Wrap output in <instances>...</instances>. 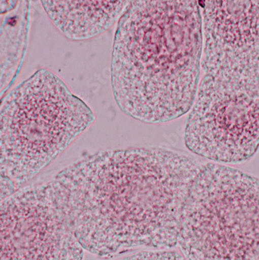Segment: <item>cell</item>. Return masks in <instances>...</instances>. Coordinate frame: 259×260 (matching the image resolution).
Instances as JSON below:
<instances>
[{
	"mask_svg": "<svg viewBox=\"0 0 259 260\" xmlns=\"http://www.w3.org/2000/svg\"><path fill=\"white\" fill-rule=\"evenodd\" d=\"M201 166L163 147L111 149L69 165L47 185L84 250L110 258L178 245L184 203Z\"/></svg>",
	"mask_w": 259,
	"mask_h": 260,
	"instance_id": "cell-1",
	"label": "cell"
},
{
	"mask_svg": "<svg viewBox=\"0 0 259 260\" xmlns=\"http://www.w3.org/2000/svg\"><path fill=\"white\" fill-rule=\"evenodd\" d=\"M200 1H130L114 38L111 78L125 115L165 123L190 112L203 56Z\"/></svg>",
	"mask_w": 259,
	"mask_h": 260,
	"instance_id": "cell-2",
	"label": "cell"
},
{
	"mask_svg": "<svg viewBox=\"0 0 259 260\" xmlns=\"http://www.w3.org/2000/svg\"><path fill=\"white\" fill-rule=\"evenodd\" d=\"M96 120L88 105L40 69L2 100L1 200L23 188Z\"/></svg>",
	"mask_w": 259,
	"mask_h": 260,
	"instance_id": "cell-3",
	"label": "cell"
},
{
	"mask_svg": "<svg viewBox=\"0 0 259 260\" xmlns=\"http://www.w3.org/2000/svg\"><path fill=\"white\" fill-rule=\"evenodd\" d=\"M178 245L188 260H259V179L222 164L202 165Z\"/></svg>",
	"mask_w": 259,
	"mask_h": 260,
	"instance_id": "cell-4",
	"label": "cell"
},
{
	"mask_svg": "<svg viewBox=\"0 0 259 260\" xmlns=\"http://www.w3.org/2000/svg\"><path fill=\"white\" fill-rule=\"evenodd\" d=\"M184 140L190 151L214 163L250 160L259 148V91L228 88L203 76Z\"/></svg>",
	"mask_w": 259,
	"mask_h": 260,
	"instance_id": "cell-5",
	"label": "cell"
},
{
	"mask_svg": "<svg viewBox=\"0 0 259 260\" xmlns=\"http://www.w3.org/2000/svg\"><path fill=\"white\" fill-rule=\"evenodd\" d=\"M203 76L259 91V1H200Z\"/></svg>",
	"mask_w": 259,
	"mask_h": 260,
	"instance_id": "cell-6",
	"label": "cell"
},
{
	"mask_svg": "<svg viewBox=\"0 0 259 260\" xmlns=\"http://www.w3.org/2000/svg\"><path fill=\"white\" fill-rule=\"evenodd\" d=\"M1 260H83L84 249L47 182L1 200Z\"/></svg>",
	"mask_w": 259,
	"mask_h": 260,
	"instance_id": "cell-7",
	"label": "cell"
},
{
	"mask_svg": "<svg viewBox=\"0 0 259 260\" xmlns=\"http://www.w3.org/2000/svg\"><path fill=\"white\" fill-rule=\"evenodd\" d=\"M54 25L72 41L96 37L119 20L130 1H42Z\"/></svg>",
	"mask_w": 259,
	"mask_h": 260,
	"instance_id": "cell-8",
	"label": "cell"
},
{
	"mask_svg": "<svg viewBox=\"0 0 259 260\" xmlns=\"http://www.w3.org/2000/svg\"><path fill=\"white\" fill-rule=\"evenodd\" d=\"M30 2L23 1L19 12L4 17L1 30V90L5 93L18 73L27 44Z\"/></svg>",
	"mask_w": 259,
	"mask_h": 260,
	"instance_id": "cell-9",
	"label": "cell"
},
{
	"mask_svg": "<svg viewBox=\"0 0 259 260\" xmlns=\"http://www.w3.org/2000/svg\"><path fill=\"white\" fill-rule=\"evenodd\" d=\"M120 260H188L183 254L176 251H146L123 258Z\"/></svg>",
	"mask_w": 259,
	"mask_h": 260,
	"instance_id": "cell-10",
	"label": "cell"
}]
</instances>
